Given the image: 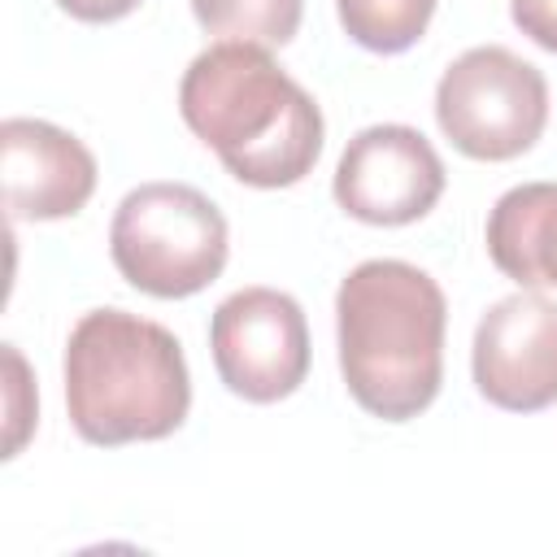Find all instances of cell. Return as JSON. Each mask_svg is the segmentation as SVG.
Here are the masks:
<instances>
[{
    "instance_id": "cell-1",
    "label": "cell",
    "mask_w": 557,
    "mask_h": 557,
    "mask_svg": "<svg viewBox=\"0 0 557 557\" xmlns=\"http://www.w3.org/2000/svg\"><path fill=\"white\" fill-rule=\"evenodd\" d=\"M178 113L248 187H292L322 152V109L261 44L205 48L183 70Z\"/></svg>"
},
{
    "instance_id": "cell-2",
    "label": "cell",
    "mask_w": 557,
    "mask_h": 557,
    "mask_svg": "<svg viewBox=\"0 0 557 557\" xmlns=\"http://www.w3.org/2000/svg\"><path fill=\"white\" fill-rule=\"evenodd\" d=\"M448 305L440 283L396 257L361 261L335 292L339 374L352 400L383 418H418L444 383Z\"/></svg>"
},
{
    "instance_id": "cell-3",
    "label": "cell",
    "mask_w": 557,
    "mask_h": 557,
    "mask_svg": "<svg viewBox=\"0 0 557 557\" xmlns=\"http://www.w3.org/2000/svg\"><path fill=\"white\" fill-rule=\"evenodd\" d=\"M65 409L87 444L165 440L191 409L183 344L126 309H91L65 339Z\"/></svg>"
},
{
    "instance_id": "cell-4",
    "label": "cell",
    "mask_w": 557,
    "mask_h": 557,
    "mask_svg": "<svg viewBox=\"0 0 557 557\" xmlns=\"http://www.w3.org/2000/svg\"><path fill=\"white\" fill-rule=\"evenodd\" d=\"M109 252L131 287L157 300H183L222 274L231 231L205 191L187 183H139L113 209Z\"/></svg>"
},
{
    "instance_id": "cell-5",
    "label": "cell",
    "mask_w": 557,
    "mask_h": 557,
    "mask_svg": "<svg viewBox=\"0 0 557 557\" xmlns=\"http://www.w3.org/2000/svg\"><path fill=\"white\" fill-rule=\"evenodd\" d=\"M435 122L474 161L522 157L548 122L544 74L500 44L461 52L435 87Z\"/></svg>"
},
{
    "instance_id": "cell-6",
    "label": "cell",
    "mask_w": 557,
    "mask_h": 557,
    "mask_svg": "<svg viewBox=\"0 0 557 557\" xmlns=\"http://www.w3.org/2000/svg\"><path fill=\"white\" fill-rule=\"evenodd\" d=\"M209 348L218 379L252 405H274L292 396L309 374L305 309L278 287L231 292L213 309Z\"/></svg>"
},
{
    "instance_id": "cell-7",
    "label": "cell",
    "mask_w": 557,
    "mask_h": 557,
    "mask_svg": "<svg viewBox=\"0 0 557 557\" xmlns=\"http://www.w3.org/2000/svg\"><path fill=\"white\" fill-rule=\"evenodd\" d=\"M444 196V161L431 139L400 122L366 126L348 139L335 165V200L348 218L370 226H405Z\"/></svg>"
},
{
    "instance_id": "cell-8",
    "label": "cell",
    "mask_w": 557,
    "mask_h": 557,
    "mask_svg": "<svg viewBox=\"0 0 557 557\" xmlns=\"http://www.w3.org/2000/svg\"><path fill=\"white\" fill-rule=\"evenodd\" d=\"M474 387L487 405L535 413L557 405V300L522 287L487 305L470 348Z\"/></svg>"
},
{
    "instance_id": "cell-9",
    "label": "cell",
    "mask_w": 557,
    "mask_h": 557,
    "mask_svg": "<svg viewBox=\"0 0 557 557\" xmlns=\"http://www.w3.org/2000/svg\"><path fill=\"white\" fill-rule=\"evenodd\" d=\"M0 187L9 218H74L96 191V157L87 144L44 117L0 122Z\"/></svg>"
},
{
    "instance_id": "cell-10",
    "label": "cell",
    "mask_w": 557,
    "mask_h": 557,
    "mask_svg": "<svg viewBox=\"0 0 557 557\" xmlns=\"http://www.w3.org/2000/svg\"><path fill=\"white\" fill-rule=\"evenodd\" d=\"M487 257L518 287H557V183L509 187L487 213Z\"/></svg>"
},
{
    "instance_id": "cell-11",
    "label": "cell",
    "mask_w": 557,
    "mask_h": 557,
    "mask_svg": "<svg viewBox=\"0 0 557 557\" xmlns=\"http://www.w3.org/2000/svg\"><path fill=\"white\" fill-rule=\"evenodd\" d=\"M191 13L218 39L283 48L300 30L305 0H191Z\"/></svg>"
},
{
    "instance_id": "cell-12",
    "label": "cell",
    "mask_w": 557,
    "mask_h": 557,
    "mask_svg": "<svg viewBox=\"0 0 557 557\" xmlns=\"http://www.w3.org/2000/svg\"><path fill=\"white\" fill-rule=\"evenodd\" d=\"M335 9L352 44L392 57L422 39L435 0H335Z\"/></svg>"
},
{
    "instance_id": "cell-13",
    "label": "cell",
    "mask_w": 557,
    "mask_h": 557,
    "mask_svg": "<svg viewBox=\"0 0 557 557\" xmlns=\"http://www.w3.org/2000/svg\"><path fill=\"white\" fill-rule=\"evenodd\" d=\"M513 26L540 44L544 52H557V0H509Z\"/></svg>"
},
{
    "instance_id": "cell-14",
    "label": "cell",
    "mask_w": 557,
    "mask_h": 557,
    "mask_svg": "<svg viewBox=\"0 0 557 557\" xmlns=\"http://www.w3.org/2000/svg\"><path fill=\"white\" fill-rule=\"evenodd\" d=\"M57 4L78 22H117V17L135 13L144 0H57Z\"/></svg>"
}]
</instances>
